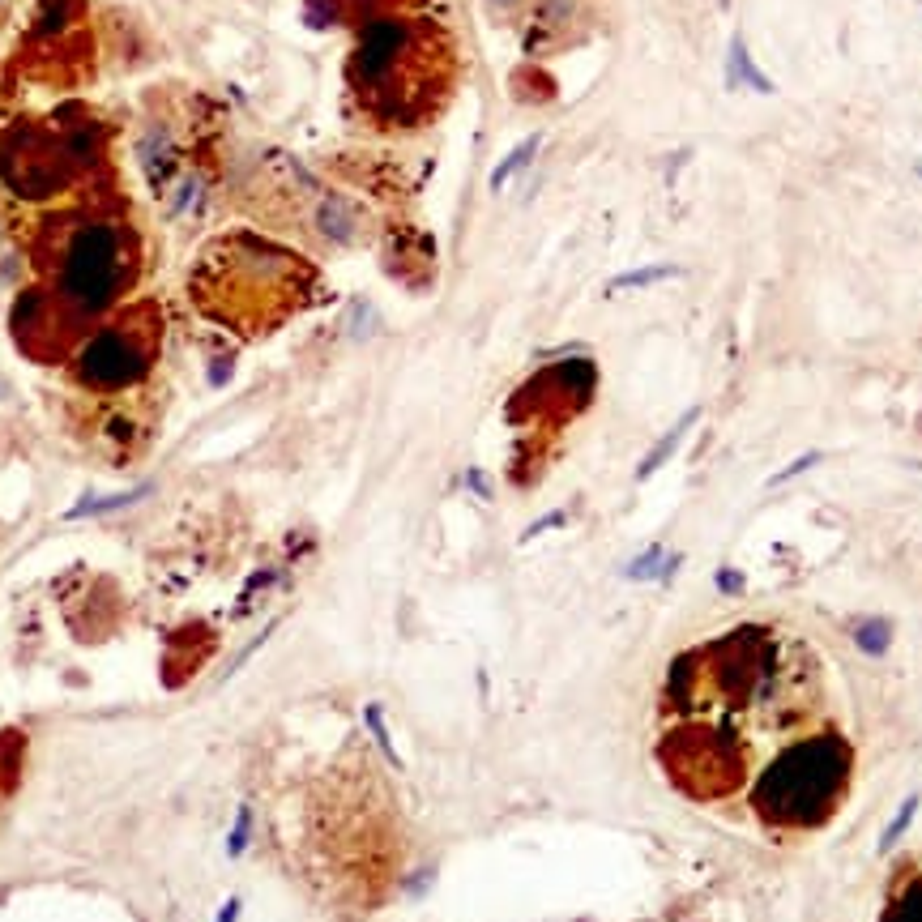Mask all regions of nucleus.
Masks as SVG:
<instances>
[{"label": "nucleus", "instance_id": "f257e3e1", "mask_svg": "<svg viewBox=\"0 0 922 922\" xmlns=\"http://www.w3.org/2000/svg\"><path fill=\"white\" fill-rule=\"evenodd\" d=\"M654 756L683 799L782 841L824 829L854 773L829 671L782 624L683 649L662 679Z\"/></svg>", "mask_w": 922, "mask_h": 922}, {"label": "nucleus", "instance_id": "f03ea898", "mask_svg": "<svg viewBox=\"0 0 922 922\" xmlns=\"http://www.w3.org/2000/svg\"><path fill=\"white\" fill-rule=\"evenodd\" d=\"M120 235L111 227H86L65 257V291L73 304L103 308L120 291Z\"/></svg>", "mask_w": 922, "mask_h": 922}, {"label": "nucleus", "instance_id": "7ed1b4c3", "mask_svg": "<svg viewBox=\"0 0 922 922\" xmlns=\"http://www.w3.org/2000/svg\"><path fill=\"white\" fill-rule=\"evenodd\" d=\"M146 346H141L137 333L129 329H107L99 338L86 342L82 359H77V372H82L86 385H99V389H116V385H129L146 372Z\"/></svg>", "mask_w": 922, "mask_h": 922}, {"label": "nucleus", "instance_id": "20e7f679", "mask_svg": "<svg viewBox=\"0 0 922 922\" xmlns=\"http://www.w3.org/2000/svg\"><path fill=\"white\" fill-rule=\"evenodd\" d=\"M880 922H922V863L901 871V876L888 884V901Z\"/></svg>", "mask_w": 922, "mask_h": 922}, {"label": "nucleus", "instance_id": "39448f33", "mask_svg": "<svg viewBox=\"0 0 922 922\" xmlns=\"http://www.w3.org/2000/svg\"><path fill=\"white\" fill-rule=\"evenodd\" d=\"M538 146H543V137H526V141H521V146H517L513 154H508V158H504V163H500L496 171H491V193H500V188H504V180L513 176V171H521V167H526L530 158L538 154Z\"/></svg>", "mask_w": 922, "mask_h": 922}, {"label": "nucleus", "instance_id": "423d86ee", "mask_svg": "<svg viewBox=\"0 0 922 922\" xmlns=\"http://www.w3.org/2000/svg\"><path fill=\"white\" fill-rule=\"evenodd\" d=\"M150 496V487L141 483V487H133V491H120V496H103V500H82L73 508L69 517H86V513H116V508H129V504H137V500H146Z\"/></svg>", "mask_w": 922, "mask_h": 922}, {"label": "nucleus", "instance_id": "0eeeda50", "mask_svg": "<svg viewBox=\"0 0 922 922\" xmlns=\"http://www.w3.org/2000/svg\"><path fill=\"white\" fill-rule=\"evenodd\" d=\"M858 645L867 649V654H884V645H888V624H867V628H858Z\"/></svg>", "mask_w": 922, "mask_h": 922}, {"label": "nucleus", "instance_id": "6e6552de", "mask_svg": "<svg viewBox=\"0 0 922 922\" xmlns=\"http://www.w3.org/2000/svg\"><path fill=\"white\" fill-rule=\"evenodd\" d=\"M914 812H918V794H910V799H905V807L897 812V820L888 824V833H884V841H880V850H888V846H893V841L901 837V829H905V824H910V816H914Z\"/></svg>", "mask_w": 922, "mask_h": 922}, {"label": "nucleus", "instance_id": "1a4fd4ad", "mask_svg": "<svg viewBox=\"0 0 922 922\" xmlns=\"http://www.w3.org/2000/svg\"><path fill=\"white\" fill-rule=\"evenodd\" d=\"M675 269L666 265V269H645V274H624V278H615L611 282V291H624V286H641V282H658V278H671Z\"/></svg>", "mask_w": 922, "mask_h": 922}, {"label": "nucleus", "instance_id": "9d476101", "mask_svg": "<svg viewBox=\"0 0 922 922\" xmlns=\"http://www.w3.org/2000/svg\"><path fill=\"white\" fill-rule=\"evenodd\" d=\"M244 841H248V807H240V820H235V833H231V841H227V850L240 854Z\"/></svg>", "mask_w": 922, "mask_h": 922}, {"label": "nucleus", "instance_id": "9b49d317", "mask_svg": "<svg viewBox=\"0 0 922 922\" xmlns=\"http://www.w3.org/2000/svg\"><path fill=\"white\" fill-rule=\"evenodd\" d=\"M235 914H240V901H231V905H222V914H218V922H235Z\"/></svg>", "mask_w": 922, "mask_h": 922}]
</instances>
